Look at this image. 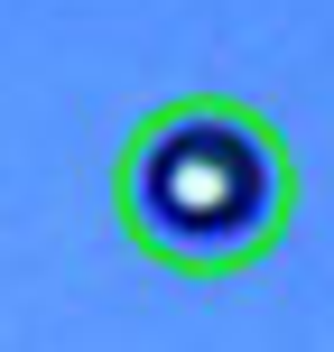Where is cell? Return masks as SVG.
<instances>
[{
  "label": "cell",
  "mask_w": 334,
  "mask_h": 352,
  "mask_svg": "<svg viewBox=\"0 0 334 352\" xmlns=\"http://www.w3.org/2000/svg\"><path fill=\"white\" fill-rule=\"evenodd\" d=\"M112 223L176 278H242L298 223V158L269 111L232 93H176L140 111L112 158Z\"/></svg>",
  "instance_id": "cell-1"
}]
</instances>
